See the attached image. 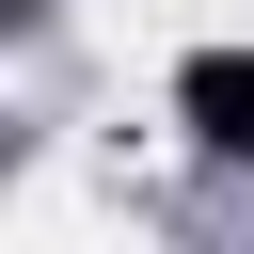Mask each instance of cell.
<instances>
[{
	"mask_svg": "<svg viewBox=\"0 0 254 254\" xmlns=\"http://www.w3.org/2000/svg\"><path fill=\"white\" fill-rule=\"evenodd\" d=\"M175 111H190L206 159H254V48H190L175 64Z\"/></svg>",
	"mask_w": 254,
	"mask_h": 254,
	"instance_id": "1",
	"label": "cell"
}]
</instances>
